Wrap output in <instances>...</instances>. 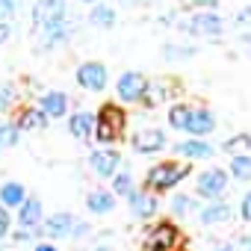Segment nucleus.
<instances>
[{
    "label": "nucleus",
    "instance_id": "f257e3e1",
    "mask_svg": "<svg viewBox=\"0 0 251 251\" xmlns=\"http://www.w3.org/2000/svg\"><path fill=\"white\" fill-rule=\"evenodd\" d=\"M192 175V163H183V160H163L157 166H151L145 172V180H142V189L154 192V195H163V192H172L175 186H180L186 177Z\"/></svg>",
    "mask_w": 251,
    "mask_h": 251
},
{
    "label": "nucleus",
    "instance_id": "f03ea898",
    "mask_svg": "<svg viewBox=\"0 0 251 251\" xmlns=\"http://www.w3.org/2000/svg\"><path fill=\"white\" fill-rule=\"evenodd\" d=\"M124 127H127V112H124L121 103L109 100V103H100V109L95 112V139L109 148L112 142H118L124 136Z\"/></svg>",
    "mask_w": 251,
    "mask_h": 251
},
{
    "label": "nucleus",
    "instance_id": "7ed1b4c3",
    "mask_svg": "<svg viewBox=\"0 0 251 251\" xmlns=\"http://www.w3.org/2000/svg\"><path fill=\"white\" fill-rule=\"evenodd\" d=\"M227 183H230V175L225 169H219V166L204 169L195 175V195L204 201H222V195L227 192Z\"/></svg>",
    "mask_w": 251,
    "mask_h": 251
},
{
    "label": "nucleus",
    "instance_id": "20e7f679",
    "mask_svg": "<svg viewBox=\"0 0 251 251\" xmlns=\"http://www.w3.org/2000/svg\"><path fill=\"white\" fill-rule=\"evenodd\" d=\"M180 30L195 36V39H219L225 33V18L219 12H192L180 24Z\"/></svg>",
    "mask_w": 251,
    "mask_h": 251
},
{
    "label": "nucleus",
    "instance_id": "39448f33",
    "mask_svg": "<svg viewBox=\"0 0 251 251\" xmlns=\"http://www.w3.org/2000/svg\"><path fill=\"white\" fill-rule=\"evenodd\" d=\"M142 251H180V227L175 222H157L142 239Z\"/></svg>",
    "mask_w": 251,
    "mask_h": 251
},
{
    "label": "nucleus",
    "instance_id": "423d86ee",
    "mask_svg": "<svg viewBox=\"0 0 251 251\" xmlns=\"http://www.w3.org/2000/svg\"><path fill=\"white\" fill-rule=\"evenodd\" d=\"M74 80H77V86H80L83 92L98 95V92H103V89L109 86V71H106L103 62H98V59H86V62L77 65Z\"/></svg>",
    "mask_w": 251,
    "mask_h": 251
},
{
    "label": "nucleus",
    "instance_id": "0eeeda50",
    "mask_svg": "<svg viewBox=\"0 0 251 251\" xmlns=\"http://www.w3.org/2000/svg\"><path fill=\"white\" fill-rule=\"evenodd\" d=\"M148 86H151V80L142 71H124L115 80V95H118L121 103H142Z\"/></svg>",
    "mask_w": 251,
    "mask_h": 251
},
{
    "label": "nucleus",
    "instance_id": "6e6552de",
    "mask_svg": "<svg viewBox=\"0 0 251 251\" xmlns=\"http://www.w3.org/2000/svg\"><path fill=\"white\" fill-rule=\"evenodd\" d=\"M130 145H133V151L139 157H151V154H160V151L169 148V136L160 127H139L130 136Z\"/></svg>",
    "mask_w": 251,
    "mask_h": 251
},
{
    "label": "nucleus",
    "instance_id": "1a4fd4ad",
    "mask_svg": "<svg viewBox=\"0 0 251 251\" xmlns=\"http://www.w3.org/2000/svg\"><path fill=\"white\" fill-rule=\"evenodd\" d=\"M89 169L100 180H112V175L121 169V151L115 148H95L89 154Z\"/></svg>",
    "mask_w": 251,
    "mask_h": 251
},
{
    "label": "nucleus",
    "instance_id": "9d476101",
    "mask_svg": "<svg viewBox=\"0 0 251 251\" xmlns=\"http://www.w3.org/2000/svg\"><path fill=\"white\" fill-rule=\"evenodd\" d=\"M74 36V24L71 18H56V21H45L39 27V45L42 48H59L65 42H71Z\"/></svg>",
    "mask_w": 251,
    "mask_h": 251
},
{
    "label": "nucleus",
    "instance_id": "9b49d317",
    "mask_svg": "<svg viewBox=\"0 0 251 251\" xmlns=\"http://www.w3.org/2000/svg\"><path fill=\"white\" fill-rule=\"evenodd\" d=\"M77 216L74 213H65V210H59V213H50L45 222H42V236H48V239H65V236H71L74 233V227H77Z\"/></svg>",
    "mask_w": 251,
    "mask_h": 251
},
{
    "label": "nucleus",
    "instance_id": "f8f14e48",
    "mask_svg": "<svg viewBox=\"0 0 251 251\" xmlns=\"http://www.w3.org/2000/svg\"><path fill=\"white\" fill-rule=\"evenodd\" d=\"M127 207H130L133 219L148 222V219L157 216V210H160V198H157L154 192H148V189H133V192L127 195Z\"/></svg>",
    "mask_w": 251,
    "mask_h": 251
},
{
    "label": "nucleus",
    "instance_id": "ddd939ff",
    "mask_svg": "<svg viewBox=\"0 0 251 251\" xmlns=\"http://www.w3.org/2000/svg\"><path fill=\"white\" fill-rule=\"evenodd\" d=\"M175 154L183 160V163H198V160H213L216 148L207 142V139H183L175 145Z\"/></svg>",
    "mask_w": 251,
    "mask_h": 251
},
{
    "label": "nucleus",
    "instance_id": "4468645a",
    "mask_svg": "<svg viewBox=\"0 0 251 251\" xmlns=\"http://www.w3.org/2000/svg\"><path fill=\"white\" fill-rule=\"evenodd\" d=\"M42 222H45V207H42V201L33 198V195H27V201L18 207V219H15V225H18L21 230H39Z\"/></svg>",
    "mask_w": 251,
    "mask_h": 251
},
{
    "label": "nucleus",
    "instance_id": "2eb2a0df",
    "mask_svg": "<svg viewBox=\"0 0 251 251\" xmlns=\"http://www.w3.org/2000/svg\"><path fill=\"white\" fill-rule=\"evenodd\" d=\"M39 109L48 115V118H65L68 109H71V98L59 89H48L42 98H39Z\"/></svg>",
    "mask_w": 251,
    "mask_h": 251
},
{
    "label": "nucleus",
    "instance_id": "dca6fc26",
    "mask_svg": "<svg viewBox=\"0 0 251 251\" xmlns=\"http://www.w3.org/2000/svg\"><path fill=\"white\" fill-rule=\"evenodd\" d=\"M216 130V115L207 109V106H192V118H189V139H207L210 133Z\"/></svg>",
    "mask_w": 251,
    "mask_h": 251
},
{
    "label": "nucleus",
    "instance_id": "f3484780",
    "mask_svg": "<svg viewBox=\"0 0 251 251\" xmlns=\"http://www.w3.org/2000/svg\"><path fill=\"white\" fill-rule=\"evenodd\" d=\"M230 216H233V207L222 198V201H207L201 210H198V222L204 225V227H213V225H225V222H230Z\"/></svg>",
    "mask_w": 251,
    "mask_h": 251
},
{
    "label": "nucleus",
    "instance_id": "a211bd4d",
    "mask_svg": "<svg viewBox=\"0 0 251 251\" xmlns=\"http://www.w3.org/2000/svg\"><path fill=\"white\" fill-rule=\"evenodd\" d=\"M48 121H50V118H48L39 106H21L18 115H15V124H18L21 133H24V130H27V133H39V130L48 127Z\"/></svg>",
    "mask_w": 251,
    "mask_h": 251
},
{
    "label": "nucleus",
    "instance_id": "6ab92c4d",
    "mask_svg": "<svg viewBox=\"0 0 251 251\" xmlns=\"http://www.w3.org/2000/svg\"><path fill=\"white\" fill-rule=\"evenodd\" d=\"M68 133H71L74 139H80V142L92 139V136H95V115L86 112V109L71 112V118H68Z\"/></svg>",
    "mask_w": 251,
    "mask_h": 251
},
{
    "label": "nucleus",
    "instance_id": "aec40b11",
    "mask_svg": "<svg viewBox=\"0 0 251 251\" xmlns=\"http://www.w3.org/2000/svg\"><path fill=\"white\" fill-rule=\"evenodd\" d=\"M86 210L95 213V216H106V213L115 210V195L109 189H92L86 195Z\"/></svg>",
    "mask_w": 251,
    "mask_h": 251
},
{
    "label": "nucleus",
    "instance_id": "412c9836",
    "mask_svg": "<svg viewBox=\"0 0 251 251\" xmlns=\"http://www.w3.org/2000/svg\"><path fill=\"white\" fill-rule=\"evenodd\" d=\"M24 201H27V189H24V183H18V180H6L3 186H0V207L18 210Z\"/></svg>",
    "mask_w": 251,
    "mask_h": 251
},
{
    "label": "nucleus",
    "instance_id": "4be33fe9",
    "mask_svg": "<svg viewBox=\"0 0 251 251\" xmlns=\"http://www.w3.org/2000/svg\"><path fill=\"white\" fill-rule=\"evenodd\" d=\"M169 210H172V216H175V219H189L192 213L198 216L201 204H198V198H192V195H183V192H177V195H172V201H169Z\"/></svg>",
    "mask_w": 251,
    "mask_h": 251
},
{
    "label": "nucleus",
    "instance_id": "5701e85b",
    "mask_svg": "<svg viewBox=\"0 0 251 251\" xmlns=\"http://www.w3.org/2000/svg\"><path fill=\"white\" fill-rule=\"evenodd\" d=\"M189 118H192V103H172V106H169V127H172V130L186 133Z\"/></svg>",
    "mask_w": 251,
    "mask_h": 251
},
{
    "label": "nucleus",
    "instance_id": "b1692460",
    "mask_svg": "<svg viewBox=\"0 0 251 251\" xmlns=\"http://www.w3.org/2000/svg\"><path fill=\"white\" fill-rule=\"evenodd\" d=\"M133 189H136V183H133V172H130V169H118V172L112 175V186H109V192H112L115 198H127Z\"/></svg>",
    "mask_w": 251,
    "mask_h": 251
},
{
    "label": "nucleus",
    "instance_id": "393cba45",
    "mask_svg": "<svg viewBox=\"0 0 251 251\" xmlns=\"http://www.w3.org/2000/svg\"><path fill=\"white\" fill-rule=\"evenodd\" d=\"M222 151L227 157H245L251 151V133H233L222 142Z\"/></svg>",
    "mask_w": 251,
    "mask_h": 251
},
{
    "label": "nucleus",
    "instance_id": "a878e982",
    "mask_svg": "<svg viewBox=\"0 0 251 251\" xmlns=\"http://www.w3.org/2000/svg\"><path fill=\"white\" fill-rule=\"evenodd\" d=\"M115 6H109V3H98V6H92V12H89V21L95 24V27H103V30H109L112 24H115Z\"/></svg>",
    "mask_w": 251,
    "mask_h": 251
},
{
    "label": "nucleus",
    "instance_id": "bb28decb",
    "mask_svg": "<svg viewBox=\"0 0 251 251\" xmlns=\"http://www.w3.org/2000/svg\"><path fill=\"white\" fill-rule=\"evenodd\" d=\"M198 53L195 45H183V42H166L163 45V56L172 59V62H180V59H192Z\"/></svg>",
    "mask_w": 251,
    "mask_h": 251
},
{
    "label": "nucleus",
    "instance_id": "cd10ccee",
    "mask_svg": "<svg viewBox=\"0 0 251 251\" xmlns=\"http://www.w3.org/2000/svg\"><path fill=\"white\" fill-rule=\"evenodd\" d=\"M227 175L239 183H248L251 180V154L245 157H230V166H227Z\"/></svg>",
    "mask_w": 251,
    "mask_h": 251
},
{
    "label": "nucleus",
    "instance_id": "c85d7f7f",
    "mask_svg": "<svg viewBox=\"0 0 251 251\" xmlns=\"http://www.w3.org/2000/svg\"><path fill=\"white\" fill-rule=\"evenodd\" d=\"M21 142V130L15 121H0V151H9Z\"/></svg>",
    "mask_w": 251,
    "mask_h": 251
},
{
    "label": "nucleus",
    "instance_id": "c756f323",
    "mask_svg": "<svg viewBox=\"0 0 251 251\" xmlns=\"http://www.w3.org/2000/svg\"><path fill=\"white\" fill-rule=\"evenodd\" d=\"M18 103V86L15 83H3L0 86V112H6Z\"/></svg>",
    "mask_w": 251,
    "mask_h": 251
},
{
    "label": "nucleus",
    "instance_id": "7c9ffc66",
    "mask_svg": "<svg viewBox=\"0 0 251 251\" xmlns=\"http://www.w3.org/2000/svg\"><path fill=\"white\" fill-rule=\"evenodd\" d=\"M15 9H18V0H0V24H9Z\"/></svg>",
    "mask_w": 251,
    "mask_h": 251
},
{
    "label": "nucleus",
    "instance_id": "2f4dec72",
    "mask_svg": "<svg viewBox=\"0 0 251 251\" xmlns=\"http://www.w3.org/2000/svg\"><path fill=\"white\" fill-rule=\"evenodd\" d=\"M12 233V216L6 207H0V239H6Z\"/></svg>",
    "mask_w": 251,
    "mask_h": 251
},
{
    "label": "nucleus",
    "instance_id": "473e14b6",
    "mask_svg": "<svg viewBox=\"0 0 251 251\" xmlns=\"http://www.w3.org/2000/svg\"><path fill=\"white\" fill-rule=\"evenodd\" d=\"M239 219L251 225V192H245L242 201H239Z\"/></svg>",
    "mask_w": 251,
    "mask_h": 251
},
{
    "label": "nucleus",
    "instance_id": "72a5a7b5",
    "mask_svg": "<svg viewBox=\"0 0 251 251\" xmlns=\"http://www.w3.org/2000/svg\"><path fill=\"white\" fill-rule=\"evenodd\" d=\"M192 6H198V12H216L219 0H192Z\"/></svg>",
    "mask_w": 251,
    "mask_h": 251
},
{
    "label": "nucleus",
    "instance_id": "f704fd0d",
    "mask_svg": "<svg viewBox=\"0 0 251 251\" xmlns=\"http://www.w3.org/2000/svg\"><path fill=\"white\" fill-rule=\"evenodd\" d=\"M233 248H236V251H251V236H248V233H242V236L236 239V245H233Z\"/></svg>",
    "mask_w": 251,
    "mask_h": 251
},
{
    "label": "nucleus",
    "instance_id": "c9c22d12",
    "mask_svg": "<svg viewBox=\"0 0 251 251\" xmlns=\"http://www.w3.org/2000/svg\"><path fill=\"white\" fill-rule=\"evenodd\" d=\"M9 36H12V24H0V45L9 42Z\"/></svg>",
    "mask_w": 251,
    "mask_h": 251
},
{
    "label": "nucleus",
    "instance_id": "e433bc0d",
    "mask_svg": "<svg viewBox=\"0 0 251 251\" xmlns=\"http://www.w3.org/2000/svg\"><path fill=\"white\" fill-rule=\"evenodd\" d=\"M33 251H59V248H56L53 242H48V239H45V242H36V245H33Z\"/></svg>",
    "mask_w": 251,
    "mask_h": 251
},
{
    "label": "nucleus",
    "instance_id": "4c0bfd02",
    "mask_svg": "<svg viewBox=\"0 0 251 251\" xmlns=\"http://www.w3.org/2000/svg\"><path fill=\"white\" fill-rule=\"evenodd\" d=\"M92 251H115V248H112V245H106V242H100V245H95Z\"/></svg>",
    "mask_w": 251,
    "mask_h": 251
},
{
    "label": "nucleus",
    "instance_id": "58836bf2",
    "mask_svg": "<svg viewBox=\"0 0 251 251\" xmlns=\"http://www.w3.org/2000/svg\"><path fill=\"white\" fill-rule=\"evenodd\" d=\"M216 251H236V248H233V245H219Z\"/></svg>",
    "mask_w": 251,
    "mask_h": 251
},
{
    "label": "nucleus",
    "instance_id": "ea45409f",
    "mask_svg": "<svg viewBox=\"0 0 251 251\" xmlns=\"http://www.w3.org/2000/svg\"><path fill=\"white\" fill-rule=\"evenodd\" d=\"M83 3H89V6H98V3H103V0H83Z\"/></svg>",
    "mask_w": 251,
    "mask_h": 251
}]
</instances>
